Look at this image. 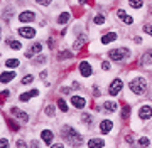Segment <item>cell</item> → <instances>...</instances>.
I'll use <instances>...</instances> for the list:
<instances>
[{
	"instance_id": "cell-1",
	"label": "cell",
	"mask_w": 152,
	"mask_h": 148,
	"mask_svg": "<svg viewBox=\"0 0 152 148\" xmlns=\"http://www.w3.org/2000/svg\"><path fill=\"white\" fill-rule=\"evenodd\" d=\"M63 138H64L66 142L69 143L71 147H80L83 142V136L80 135V133L76 131L75 128H71V126H66V128H63Z\"/></svg>"
},
{
	"instance_id": "cell-2",
	"label": "cell",
	"mask_w": 152,
	"mask_h": 148,
	"mask_svg": "<svg viewBox=\"0 0 152 148\" xmlns=\"http://www.w3.org/2000/svg\"><path fill=\"white\" fill-rule=\"evenodd\" d=\"M130 89H132V93H135V94H144L147 89V81L144 77H135V79L130 81Z\"/></svg>"
},
{
	"instance_id": "cell-3",
	"label": "cell",
	"mask_w": 152,
	"mask_h": 148,
	"mask_svg": "<svg viewBox=\"0 0 152 148\" xmlns=\"http://www.w3.org/2000/svg\"><path fill=\"white\" fill-rule=\"evenodd\" d=\"M129 56H130V51L125 49V47H120V49H113L108 52V57L112 61H125L129 59Z\"/></svg>"
},
{
	"instance_id": "cell-4",
	"label": "cell",
	"mask_w": 152,
	"mask_h": 148,
	"mask_svg": "<svg viewBox=\"0 0 152 148\" xmlns=\"http://www.w3.org/2000/svg\"><path fill=\"white\" fill-rule=\"evenodd\" d=\"M124 88V82H122V79H113L112 81V84H110V89L108 93L112 94V96H117V94L120 93V89Z\"/></svg>"
},
{
	"instance_id": "cell-5",
	"label": "cell",
	"mask_w": 152,
	"mask_h": 148,
	"mask_svg": "<svg viewBox=\"0 0 152 148\" xmlns=\"http://www.w3.org/2000/svg\"><path fill=\"white\" fill-rule=\"evenodd\" d=\"M17 32L20 34L22 37H26V39H32L34 35H36V30H34L32 27H20Z\"/></svg>"
},
{
	"instance_id": "cell-6",
	"label": "cell",
	"mask_w": 152,
	"mask_h": 148,
	"mask_svg": "<svg viewBox=\"0 0 152 148\" xmlns=\"http://www.w3.org/2000/svg\"><path fill=\"white\" fill-rule=\"evenodd\" d=\"M34 19H36V15H34V12H29V10L22 12L20 15H19V20H20V22H24V24H27V22H32Z\"/></svg>"
},
{
	"instance_id": "cell-7",
	"label": "cell",
	"mask_w": 152,
	"mask_h": 148,
	"mask_svg": "<svg viewBox=\"0 0 152 148\" xmlns=\"http://www.w3.org/2000/svg\"><path fill=\"white\" fill-rule=\"evenodd\" d=\"M80 72H81L85 77L91 76V66L88 64L86 61H81V62H80Z\"/></svg>"
},
{
	"instance_id": "cell-8",
	"label": "cell",
	"mask_w": 152,
	"mask_h": 148,
	"mask_svg": "<svg viewBox=\"0 0 152 148\" xmlns=\"http://www.w3.org/2000/svg\"><path fill=\"white\" fill-rule=\"evenodd\" d=\"M112 128H113V123L110 120H103L102 123H100V131L103 133V135H107V133L112 131Z\"/></svg>"
},
{
	"instance_id": "cell-9",
	"label": "cell",
	"mask_w": 152,
	"mask_h": 148,
	"mask_svg": "<svg viewBox=\"0 0 152 148\" xmlns=\"http://www.w3.org/2000/svg\"><path fill=\"white\" fill-rule=\"evenodd\" d=\"M12 115L15 116V118H19V120L26 121V123H27V121H29V115H27V113H26V111L19 110V108H12Z\"/></svg>"
},
{
	"instance_id": "cell-10",
	"label": "cell",
	"mask_w": 152,
	"mask_h": 148,
	"mask_svg": "<svg viewBox=\"0 0 152 148\" xmlns=\"http://www.w3.org/2000/svg\"><path fill=\"white\" fill-rule=\"evenodd\" d=\"M41 138H42L44 143L51 145V143H53V140H54V133L51 131V130H42V133H41Z\"/></svg>"
},
{
	"instance_id": "cell-11",
	"label": "cell",
	"mask_w": 152,
	"mask_h": 148,
	"mask_svg": "<svg viewBox=\"0 0 152 148\" xmlns=\"http://www.w3.org/2000/svg\"><path fill=\"white\" fill-rule=\"evenodd\" d=\"M88 147L90 148H103L105 142L102 140V138H91V140L88 142Z\"/></svg>"
},
{
	"instance_id": "cell-12",
	"label": "cell",
	"mask_w": 152,
	"mask_h": 148,
	"mask_svg": "<svg viewBox=\"0 0 152 148\" xmlns=\"http://www.w3.org/2000/svg\"><path fill=\"white\" fill-rule=\"evenodd\" d=\"M139 116H140L142 120L151 118V116H152V108H151V106H142L140 111H139Z\"/></svg>"
},
{
	"instance_id": "cell-13",
	"label": "cell",
	"mask_w": 152,
	"mask_h": 148,
	"mask_svg": "<svg viewBox=\"0 0 152 148\" xmlns=\"http://www.w3.org/2000/svg\"><path fill=\"white\" fill-rule=\"evenodd\" d=\"M41 51H42V44H41V42H36V44L26 52V56H27V57H32L34 54H37V52H41Z\"/></svg>"
},
{
	"instance_id": "cell-14",
	"label": "cell",
	"mask_w": 152,
	"mask_h": 148,
	"mask_svg": "<svg viewBox=\"0 0 152 148\" xmlns=\"http://www.w3.org/2000/svg\"><path fill=\"white\" fill-rule=\"evenodd\" d=\"M71 103H73L75 108H83V106L86 104V99L81 98V96H73V98H71Z\"/></svg>"
},
{
	"instance_id": "cell-15",
	"label": "cell",
	"mask_w": 152,
	"mask_h": 148,
	"mask_svg": "<svg viewBox=\"0 0 152 148\" xmlns=\"http://www.w3.org/2000/svg\"><path fill=\"white\" fill-rule=\"evenodd\" d=\"M14 77H15V72H12V71H5V72H2V74H0V82H4V84H5V82L12 81Z\"/></svg>"
},
{
	"instance_id": "cell-16",
	"label": "cell",
	"mask_w": 152,
	"mask_h": 148,
	"mask_svg": "<svg viewBox=\"0 0 152 148\" xmlns=\"http://www.w3.org/2000/svg\"><path fill=\"white\" fill-rule=\"evenodd\" d=\"M117 15H118V19H122L125 24H129V25L134 22V19H132L130 15H127V14H125V10H122V9H120V10H117Z\"/></svg>"
},
{
	"instance_id": "cell-17",
	"label": "cell",
	"mask_w": 152,
	"mask_h": 148,
	"mask_svg": "<svg viewBox=\"0 0 152 148\" xmlns=\"http://www.w3.org/2000/svg\"><path fill=\"white\" fill-rule=\"evenodd\" d=\"M39 94V91L37 89H32L31 93H24V94H20V101H24V103H27L31 98H34V96H37Z\"/></svg>"
},
{
	"instance_id": "cell-18",
	"label": "cell",
	"mask_w": 152,
	"mask_h": 148,
	"mask_svg": "<svg viewBox=\"0 0 152 148\" xmlns=\"http://www.w3.org/2000/svg\"><path fill=\"white\" fill-rule=\"evenodd\" d=\"M115 39H117V34L110 32V34H105L103 37H102V42H103V44H110V42H113Z\"/></svg>"
},
{
	"instance_id": "cell-19",
	"label": "cell",
	"mask_w": 152,
	"mask_h": 148,
	"mask_svg": "<svg viewBox=\"0 0 152 148\" xmlns=\"http://www.w3.org/2000/svg\"><path fill=\"white\" fill-rule=\"evenodd\" d=\"M103 108H105L107 111H112V113H113V111H117V104H115L113 101H105Z\"/></svg>"
},
{
	"instance_id": "cell-20",
	"label": "cell",
	"mask_w": 152,
	"mask_h": 148,
	"mask_svg": "<svg viewBox=\"0 0 152 148\" xmlns=\"http://www.w3.org/2000/svg\"><path fill=\"white\" fill-rule=\"evenodd\" d=\"M69 14H68V12H64V14H61V15L59 17H58V22H59V24H68V22H69Z\"/></svg>"
},
{
	"instance_id": "cell-21",
	"label": "cell",
	"mask_w": 152,
	"mask_h": 148,
	"mask_svg": "<svg viewBox=\"0 0 152 148\" xmlns=\"http://www.w3.org/2000/svg\"><path fill=\"white\" fill-rule=\"evenodd\" d=\"M85 42H86V37H85V35H81V37H78V39H76L75 47H76V49H81V45L85 44Z\"/></svg>"
},
{
	"instance_id": "cell-22",
	"label": "cell",
	"mask_w": 152,
	"mask_h": 148,
	"mask_svg": "<svg viewBox=\"0 0 152 148\" xmlns=\"http://www.w3.org/2000/svg\"><path fill=\"white\" fill-rule=\"evenodd\" d=\"M5 66L7 67H17V66H19V59H7L5 61Z\"/></svg>"
},
{
	"instance_id": "cell-23",
	"label": "cell",
	"mask_w": 152,
	"mask_h": 148,
	"mask_svg": "<svg viewBox=\"0 0 152 148\" xmlns=\"http://www.w3.org/2000/svg\"><path fill=\"white\" fill-rule=\"evenodd\" d=\"M129 5L132 9H140L142 7V0H129Z\"/></svg>"
},
{
	"instance_id": "cell-24",
	"label": "cell",
	"mask_w": 152,
	"mask_h": 148,
	"mask_svg": "<svg viewBox=\"0 0 152 148\" xmlns=\"http://www.w3.org/2000/svg\"><path fill=\"white\" fill-rule=\"evenodd\" d=\"M58 106H59V110H61V111H64V113L68 111V104H66L64 99H58Z\"/></svg>"
},
{
	"instance_id": "cell-25",
	"label": "cell",
	"mask_w": 152,
	"mask_h": 148,
	"mask_svg": "<svg viewBox=\"0 0 152 148\" xmlns=\"http://www.w3.org/2000/svg\"><path fill=\"white\" fill-rule=\"evenodd\" d=\"M9 45H10V49H15V51H19L22 47L20 42H17V40H9Z\"/></svg>"
},
{
	"instance_id": "cell-26",
	"label": "cell",
	"mask_w": 152,
	"mask_h": 148,
	"mask_svg": "<svg viewBox=\"0 0 152 148\" xmlns=\"http://www.w3.org/2000/svg\"><path fill=\"white\" fill-rule=\"evenodd\" d=\"M12 14H14V9H12V7H7L5 10H4V19H5V20H9V17H10Z\"/></svg>"
},
{
	"instance_id": "cell-27",
	"label": "cell",
	"mask_w": 152,
	"mask_h": 148,
	"mask_svg": "<svg viewBox=\"0 0 152 148\" xmlns=\"http://www.w3.org/2000/svg\"><path fill=\"white\" fill-rule=\"evenodd\" d=\"M81 121L86 123V125H90V123H91V115H90V113H85V115L81 116Z\"/></svg>"
},
{
	"instance_id": "cell-28",
	"label": "cell",
	"mask_w": 152,
	"mask_h": 148,
	"mask_svg": "<svg viewBox=\"0 0 152 148\" xmlns=\"http://www.w3.org/2000/svg\"><path fill=\"white\" fill-rule=\"evenodd\" d=\"M139 147L140 148H145V147H149V138H140V140H139Z\"/></svg>"
},
{
	"instance_id": "cell-29",
	"label": "cell",
	"mask_w": 152,
	"mask_h": 148,
	"mask_svg": "<svg viewBox=\"0 0 152 148\" xmlns=\"http://www.w3.org/2000/svg\"><path fill=\"white\" fill-rule=\"evenodd\" d=\"M46 115L48 116H54V106H53V104H49L48 108H46Z\"/></svg>"
},
{
	"instance_id": "cell-30",
	"label": "cell",
	"mask_w": 152,
	"mask_h": 148,
	"mask_svg": "<svg viewBox=\"0 0 152 148\" xmlns=\"http://www.w3.org/2000/svg\"><path fill=\"white\" fill-rule=\"evenodd\" d=\"M129 113H130V108H129V106H124V110H122V116H124L125 120L129 118Z\"/></svg>"
},
{
	"instance_id": "cell-31",
	"label": "cell",
	"mask_w": 152,
	"mask_h": 148,
	"mask_svg": "<svg viewBox=\"0 0 152 148\" xmlns=\"http://www.w3.org/2000/svg\"><path fill=\"white\" fill-rule=\"evenodd\" d=\"M32 81H34L32 76H24V79H22V84H31Z\"/></svg>"
},
{
	"instance_id": "cell-32",
	"label": "cell",
	"mask_w": 152,
	"mask_h": 148,
	"mask_svg": "<svg viewBox=\"0 0 152 148\" xmlns=\"http://www.w3.org/2000/svg\"><path fill=\"white\" fill-rule=\"evenodd\" d=\"M36 2H37L39 5H42V7H48V5H51V2H53V0H36Z\"/></svg>"
},
{
	"instance_id": "cell-33",
	"label": "cell",
	"mask_w": 152,
	"mask_h": 148,
	"mask_svg": "<svg viewBox=\"0 0 152 148\" xmlns=\"http://www.w3.org/2000/svg\"><path fill=\"white\" fill-rule=\"evenodd\" d=\"M34 62H36V64H44V62H46V56H39Z\"/></svg>"
},
{
	"instance_id": "cell-34",
	"label": "cell",
	"mask_w": 152,
	"mask_h": 148,
	"mask_svg": "<svg viewBox=\"0 0 152 148\" xmlns=\"http://www.w3.org/2000/svg\"><path fill=\"white\" fill-rule=\"evenodd\" d=\"M95 22H96V24H103V22H105V17L102 15V14H100V15L95 17Z\"/></svg>"
},
{
	"instance_id": "cell-35",
	"label": "cell",
	"mask_w": 152,
	"mask_h": 148,
	"mask_svg": "<svg viewBox=\"0 0 152 148\" xmlns=\"http://www.w3.org/2000/svg\"><path fill=\"white\" fill-rule=\"evenodd\" d=\"M9 126H10V130H12V131H19V126H17L15 123H12L10 120H9Z\"/></svg>"
},
{
	"instance_id": "cell-36",
	"label": "cell",
	"mask_w": 152,
	"mask_h": 148,
	"mask_svg": "<svg viewBox=\"0 0 152 148\" xmlns=\"http://www.w3.org/2000/svg\"><path fill=\"white\" fill-rule=\"evenodd\" d=\"M17 148H27V145H26L24 140H19V142H17Z\"/></svg>"
},
{
	"instance_id": "cell-37",
	"label": "cell",
	"mask_w": 152,
	"mask_h": 148,
	"mask_svg": "<svg viewBox=\"0 0 152 148\" xmlns=\"http://www.w3.org/2000/svg\"><path fill=\"white\" fill-rule=\"evenodd\" d=\"M144 32L149 34V35H152V27L151 25H144Z\"/></svg>"
},
{
	"instance_id": "cell-38",
	"label": "cell",
	"mask_w": 152,
	"mask_h": 148,
	"mask_svg": "<svg viewBox=\"0 0 152 148\" xmlns=\"http://www.w3.org/2000/svg\"><path fill=\"white\" fill-rule=\"evenodd\" d=\"M31 148H41V145H39V142L32 140V142H31Z\"/></svg>"
},
{
	"instance_id": "cell-39",
	"label": "cell",
	"mask_w": 152,
	"mask_h": 148,
	"mask_svg": "<svg viewBox=\"0 0 152 148\" xmlns=\"http://www.w3.org/2000/svg\"><path fill=\"white\" fill-rule=\"evenodd\" d=\"M64 57H71V52H61L59 59H64Z\"/></svg>"
},
{
	"instance_id": "cell-40",
	"label": "cell",
	"mask_w": 152,
	"mask_h": 148,
	"mask_svg": "<svg viewBox=\"0 0 152 148\" xmlns=\"http://www.w3.org/2000/svg\"><path fill=\"white\" fill-rule=\"evenodd\" d=\"M71 89H73V88H61V93H63V94H69Z\"/></svg>"
},
{
	"instance_id": "cell-41",
	"label": "cell",
	"mask_w": 152,
	"mask_h": 148,
	"mask_svg": "<svg viewBox=\"0 0 152 148\" xmlns=\"http://www.w3.org/2000/svg\"><path fill=\"white\" fill-rule=\"evenodd\" d=\"M102 67H103L105 71H108V69H110V62H107V61H103V64H102Z\"/></svg>"
},
{
	"instance_id": "cell-42",
	"label": "cell",
	"mask_w": 152,
	"mask_h": 148,
	"mask_svg": "<svg viewBox=\"0 0 152 148\" xmlns=\"http://www.w3.org/2000/svg\"><path fill=\"white\" fill-rule=\"evenodd\" d=\"M0 148H9V142H7V140H2V145H0Z\"/></svg>"
},
{
	"instance_id": "cell-43",
	"label": "cell",
	"mask_w": 152,
	"mask_h": 148,
	"mask_svg": "<svg viewBox=\"0 0 152 148\" xmlns=\"http://www.w3.org/2000/svg\"><path fill=\"white\" fill-rule=\"evenodd\" d=\"M51 148H64L61 143H54V145H51Z\"/></svg>"
},
{
	"instance_id": "cell-44",
	"label": "cell",
	"mask_w": 152,
	"mask_h": 148,
	"mask_svg": "<svg viewBox=\"0 0 152 148\" xmlns=\"http://www.w3.org/2000/svg\"><path fill=\"white\" fill-rule=\"evenodd\" d=\"M93 96H100V91L98 89H93Z\"/></svg>"
},
{
	"instance_id": "cell-45",
	"label": "cell",
	"mask_w": 152,
	"mask_h": 148,
	"mask_svg": "<svg viewBox=\"0 0 152 148\" xmlns=\"http://www.w3.org/2000/svg\"><path fill=\"white\" fill-rule=\"evenodd\" d=\"M78 2H80V4H85V2H86V0H78Z\"/></svg>"
},
{
	"instance_id": "cell-46",
	"label": "cell",
	"mask_w": 152,
	"mask_h": 148,
	"mask_svg": "<svg viewBox=\"0 0 152 148\" xmlns=\"http://www.w3.org/2000/svg\"><path fill=\"white\" fill-rule=\"evenodd\" d=\"M151 59H152V52H151Z\"/></svg>"
}]
</instances>
